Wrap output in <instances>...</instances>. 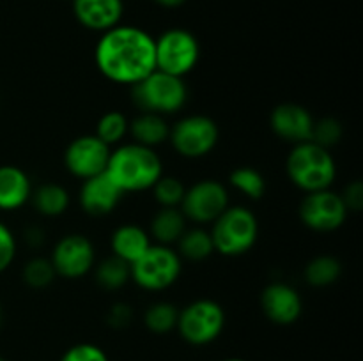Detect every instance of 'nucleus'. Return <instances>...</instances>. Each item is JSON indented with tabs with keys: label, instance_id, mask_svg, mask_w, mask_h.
I'll use <instances>...</instances> for the list:
<instances>
[{
	"label": "nucleus",
	"instance_id": "obj_1",
	"mask_svg": "<svg viewBox=\"0 0 363 361\" xmlns=\"http://www.w3.org/2000/svg\"><path fill=\"white\" fill-rule=\"evenodd\" d=\"M94 59L98 69L110 81L135 85L156 69L155 39L142 28L117 25L103 32Z\"/></svg>",
	"mask_w": 363,
	"mask_h": 361
},
{
	"label": "nucleus",
	"instance_id": "obj_32",
	"mask_svg": "<svg viewBox=\"0 0 363 361\" xmlns=\"http://www.w3.org/2000/svg\"><path fill=\"white\" fill-rule=\"evenodd\" d=\"M60 361H108V356L94 343H77L62 354Z\"/></svg>",
	"mask_w": 363,
	"mask_h": 361
},
{
	"label": "nucleus",
	"instance_id": "obj_17",
	"mask_svg": "<svg viewBox=\"0 0 363 361\" xmlns=\"http://www.w3.org/2000/svg\"><path fill=\"white\" fill-rule=\"evenodd\" d=\"M77 20L85 28L106 32L117 27L123 18V0H73Z\"/></svg>",
	"mask_w": 363,
	"mask_h": 361
},
{
	"label": "nucleus",
	"instance_id": "obj_21",
	"mask_svg": "<svg viewBox=\"0 0 363 361\" xmlns=\"http://www.w3.org/2000/svg\"><path fill=\"white\" fill-rule=\"evenodd\" d=\"M186 230V216L177 207H163L152 218L151 234L158 244H170L179 241Z\"/></svg>",
	"mask_w": 363,
	"mask_h": 361
},
{
	"label": "nucleus",
	"instance_id": "obj_5",
	"mask_svg": "<svg viewBox=\"0 0 363 361\" xmlns=\"http://www.w3.org/2000/svg\"><path fill=\"white\" fill-rule=\"evenodd\" d=\"M188 91L183 78L155 69L133 85V99L142 112L167 115L183 108Z\"/></svg>",
	"mask_w": 363,
	"mask_h": 361
},
{
	"label": "nucleus",
	"instance_id": "obj_36",
	"mask_svg": "<svg viewBox=\"0 0 363 361\" xmlns=\"http://www.w3.org/2000/svg\"><path fill=\"white\" fill-rule=\"evenodd\" d=\"M155 2H158L160 6H165V7H177L181 6V4L186 2V0H155Z\"/></svg>",
	"mask_w": 363,
	"mask_h": 361
},
{
	"label": "nucleus",
	"instance_id": "obj_20",
	"mask_svg": "<svg viewBox=\"0 0 363 361\" xmlns=\"http://www.w3.org/2000/svg\"><path fill=\"white\" fill-rule=\"evenodd\" d=\"M128 131L133 134L135 144L145 145V147H155L163 144L169 138L170 130L167 126L163 115L158 113L142 112L137 119H133L128 126Z\"/></svg>",
	"mask_w": 363,
	"mask_h": 361
},
{
	"label": "nucleus",
	"instance_id": "obj_4",
	"mask_svg": "<svg viewBox=\"0 0 363 361\" xmlns=\"http://www.w3.org/2000/svg\"><path fill=\"white\" fill-rule=\"evenodd\" d=\"M211 239L215 251L225 257H238L252 250L259 236V223L247 207H227L213 222Z\"/></svg>",
	"mask_w": 363,
	"mask_h": 361
},
{
	"label": "nucleus",
	"instance_id": "obj_12",
	"mask_svg": "<svg viewBox=\"0 0 363 361\" xmlns=\"http://www.w3.org/2000/svg\"><path fill=\"white\" fill-rule=\"evenodd\" d=\"M110 145L99 140L96 134H84L78 137L67 145L64 161L67 170L80 179L99 176L106 172V165L110 159Z\"/></svg>",
	"mask_w": 363,
	"mask_h": 361
},
{
	"label": "nucleus",
	"instance_id": "obj_18",
	"mask_svg": "<svg viewBox=\"0 0 363 361\" xmlns=\"http://www.w3.org/2000/svg\"><path fill=\"white\" fill-rule=\"evenodd\" d=\"M32 186L28 176L14 165L0 166V209L14 211L30 198Z\"/></svg>",
	"mask_w": 363,
	"mask_h": 361
},
{
	"label": "nucleus",
	"instance_id": "obj_28",
	"mask_svg": "<svg viewBox=\"0 0 363 361\" xmlns=\"http://www.w3.org/2000/svg\"><path fill=\"white\" fill-rule=\"evenodd\" d=\"M128 122L126 117L121 112H106L105 115L99 119L98 130H96V137L101 142H105L106 145H113L117 142H121L124 138V134L128 133Z\"/></svg>",
	"mask_w": 363,
	"mask_h": 361
},
{
	"label": "nucleus",
	"instance_id": "obj_33",
	"mask_svg": "<svg viewBox=\"0 0 363 361\" xmlns=\"http://www.w3.org/2000/svg\"><path fill=\"white\" fill-rule=\"evenodd\" d=\"M16 255V239L4 223H0V273L6 271Z\"/></svg>",
	"mask_w": 363,
	"mask_h": 361
},
{
	"label": "nucleus",
	"instance_id": "obj_25",
	"mask_svg": "<svg viewBox=\"0 0 363 361\" xmlns=\"http://www.w3.org/2000/svg\"><path fill=\"white\" fill-rule=\"evenodd\" d=\"M131 278V268L128 262L121 260L113 255L112 258H106L96 269V280L103 289L116 290L126 285L128 280Z\"/></svg>",
	"mask_w": 363,
	"mask_h": 361
},
{
	"label": "nucleus",
	"instance_id": "obj_31",
	"mask_svg": "<svg viewBox=\"0 0 363 361\" xmlns=\"http://www.w3.org/2000/svg\"><path fill=\"white\" fill-rule=\"evenodd\" d=\"M340 138H342V126H340L339 120L332 119V117L321 119L319 122L314 120V130H312L311 142H315L321 147L328 149L330 145H335Z\"/></svg>",
	"mask_w": 363,
	"mask_h": 361
},
{
	"label": "nucleus",
	"instance_id": "obj_27",
	"mask_svg": "<svg viewBox=\"0 0 363 361\" xmlns=\"http://www.w3.org/2000/svg\"><path fill=\"white\" fill-rule=\"evenodd\" d=\"M230 184L248 198H261L266 191V180L259 170L252 166H240L230 173Z\"/></svg>",
	"mask_w": 363,
	"mask_h": 361
},
{
	"label": "nucleus",
	"instance_id": "obj_6",
	"mask_svg": "<svg viewBox=\"0 0 363 361\" xmlns=\"http://www.w3.org/2000/svg\"><path fill=\"white\" fill-rule=\"evenodd\" d=\"M156 69L183 78L199 62L201 46L197 38L184 28H170L155 39Z\"/></svg>",
	"mask_w": 363,
	"mask_h": 361
},
{
	"label": "nucleus",
	"instance_id": "obj_19",
	"mask_svg": "<svg viewBox=\"0 0 363 361\" xmlns=\"http://www.w3.org/2000/svg\"><path fill=\"white\" fill-rule=\"evenodd\" d=\"M151 246L149 234L137 225H123L113 232L112 250L121 260L133 264L137 262Z\"/></svg>",
	"mask_w": 363,
	"mask_h": 361
},
{
	"label": "nucleus",
	"instance_id": "obj_14",
	"mask_svg": "<svg viewBox=\"0 0 363 361\" xmlns=\"http://www.w3.org/2000/svg\"><path fill=\"white\" fill-rule=\"evenodd\" d=\"M261 306L266 317L280 326L293 324L300 319L303 303L294 287L287 283L275 282L269 283L261 296Z\"/></svg>",
	"mask_w": 363,
	"mask_h": 361
},
{
	"label": "nucleus",
	"instance_id": "obj_7",
	"mask_svg": "<svg viewBox=\"0 0 363 361\" xmlns=\"http://www.w3.org/2000/svg\"><path fill=\"white\" fill-rule=\"evenodd\" d=\"M131 278L145 290L169 289L181 275V258L167 244H151L149 250L130 265Z\"/></svg>",
	"mask_w": 363,
	"mask_h": 361
},
{
	"label": "nucleus",
	"instance_id": "obj_23",
	"mask_svg": "<svg viewBox=\"0 0 363 361\" xmlns=\"http://www.w3.org/2000/svg\"><path fill=\"white\" fill-rule=\"evenodd\" d=\"M342 265L335 257L319 255L308 262L305 269V278L312 287H328L340 278Z\"/></svg>",
	"mask_w": 363,
	"mask_h": 361
},
{
	"label": "nucleus",
	"instance_id": "obj_16",
	"mask_svg": "<svg viewBox=\"0 0 363 361\" xmlns=\"http://www.w3.org/2000/svg\"><path fill=\"white\" fill-rule=\"evenodd\" d=\"M123 195L121 188L110 179L108 173L103 172L84 180L80 190V204L89 214L103 216L117 207Z\"/></svg>",
	"mask_w": 363,
	"mask_h": 361
},
{
	"label": "nucleus",
	"instance_id": "obj_22",
	"mask_svg": "<svg viewBox=\"0 0 363 361\" xmlns=\"http://www.w3.org/2000/svg\"><path fill=\"white\" fill-rule=\"evenodd\" d=\"M30 197H34L35 209L45 216L62 214L69 205V195H67L66 188H62L60 184H41Z\"/></svg>",
	"mask_w": 363,
	"mask_h": 361
},
{
	"label": "nucleus",
	"instance_id": "obj_26",
	"mask_svg": "<svg viewBox=\"0 0 363 361\" xmlns=\"http://www.w3.org/2000/svg\"><path fill=\"white\" fill-rule=\"evenodd\" d=\"M177 317H179V311H177V308L172 303L160 301V303L151 304L147 308L144 315V322L147 329H151L152 333L163 335V333H169L176 328Z\"/></svg>",
	"mask_w": 363,
	"mask_h": 361
},
{
	"label": "nucleus",
	"instance_id": "obj_2",
	"mask_svg": "<svg viewBox=\"0 0 363 361\" xmlns=\"http://www.w3.org/2000/svg\"><path fill=\"white\" fill-rule=\"evenodd\" d=\"M106 173L123 193L144 191L155 186L156 180L163 176L162 159L151 147L126 144L110 152Z\"/></svg>",
	"mask_w": 363,
	"mask_h": 361
},
{
	"label": "nucleus",
	"instance_id": "obj_29",
	"mask_svg": "<svg viewBox=\"0 0 363 361\" xmlns=\"http://www.w3.org/2000/svg\"><path fill=\"white\" fill-rule=\"evenodd\" d=\"M155 190V197L163 207H177L183 202L184 191L186 188L183 186L179 179L172 176H162L152 186Z\"/></svg>",
	"mask_w": 363,
	"mask_h": 361
},
{
	"label": "nucleus",
	"instance_id": "obj_38",
	"mask_svg": "<svg viewBox=\"0 0 363 361\" xmlns=\"http://www.w3.org/2000/svg\"><path fill=\"white\" fill-rule=\"evenodd\" d=\"M0 361H6V360H4V357H2V356H0Z\"/></svg>",
	"mask_w": 363,
	"mask_h": 361
},
{
	"label": "nucleus",
	"instance_id": "obj_37",
	"mask_svg": "<svg viewBox=\"0 0 363 361\" xmlns=\"http://www.w3.org/2000/svg\"><path fill=\"white\" fill-rule=\"evenodd\" d=\"M223 361H245V360H241V357H229V360H223Z\"/></svg>",
	"mask_w": 363,
	"mask_h": 361
},
{
	"label": "nucleus",
	"instance_id": "obj_11",
	"mask_svg": "<svg viewBox=\"0 0 363 361\" xmlns=\"http://www.w3.org/2000/svg\"><path fill=\"white\" fill-rule=\"evenodd\" d=\"M181 205L186 218L197 223H209L229 207V195L218 180L206 179L184 191Z\"/></svg>",
	"mask_w": 363,
	"mask_h": 361
},
{
	"label": "nucleus",
	"instance_id": "obj_13",
	"mask_svg": "<svg viewBox=\"0 0 363 361\" xmlns=\"http://www.w3.org/2000/svg\"><path fill=\"white\" fill-rule=\"evenodd\" d=\"M52 264L57 275L66 278H82L94 265V246L85 236L71 234L55 244Z\"/></svg>",
	"mask_w": 363,
	"mask_h": 361
},
{
	"label": "nucleus",
	"instance_id": "obj_24",
	"mask_svg": "<svg viewBox=\"0 0 363 361\" xmlns=\"http://www.w3.org/2000/svg\"><path fill=\"white\" fill-rule=\"evenodd\" d=\"M179 251L190 260H204L215 251L211 234L202 229L184 230L179 237Z\"/></svg>",
	"mask_w": 363,
	"mask_h": 361
},
{
	"label": "nucleus",
	"instance_id": "obj_8",
	"mask_svg": "<svg viewBox=\"0 0 363 361\" xmlns=\"http://www.w3.org/2000/svg\"><path fill=\"white\" fill-rule=\"evenodd\" d=\"M225 326V311L216 301L199 299L179 311L177 326L181 336L191 345H206L220 336Z\"/></svg>",
	"mask_w": 363,
	"mask_h": 361
},
{
	"label": "nucleus",
	"instance_id": "obj_9",
	"mask_svg": "<svg viewBox=\"0 0 363 361\" xmlns=\"http://www.w3.org/2000/svg\"><path fill=\"white\" fill-rule=\"evenodd\" d=\"M174 149L184 158H202L215 149L220 131L213 119L206 115H190L181 119L170 130Z\"/></svg>",
	"mask_w": 363,
	"mask_h": 361
},
{
	"label": "nucleus",
	"instance_id": "obj_15",
	"mask_svg": "<svg viewBox=\"0 0 363 361\" xmlns=\"http://www.w3.org/2000/svg\"><path fill=\"white\" fill-rule=\"evenodd\" d=\"M272 130L280 138L293 144H303L312 140L314 119L307 108L294 103H284L272 112Z\"/></svg>",
	"mask_w": 363,
	"mask_h": 361
},
{
	"label": "nucleus",
	"instance_id": "obj_34",
	"mask_svg": "<svg viewBox=\"0 0 363 361\" xmlns=\"http://www.w3.org/2000/svg\"><path fill=\"white\" fill-rule=\"evenodd\" d=\"M342 200L346 204L347 211H360L363 207V184L360 180H354L353 184L346 188Z\"/></svg>",
	"mask_w": 363,
	"mask_h": 361
},
{
	"label": "nucleus",
	"instance_id": "obj_3",
	"mask_svg": "<svg viewBox=\"0 0 363 361\" xmlns=\"http://www.w3.org/2000/svg\"><path fill=\"white\" fill-rule=\"evenodd\" d=\"M286 166L289 179L307 193L328 190L337 176L335 159L332 158L328 149L321 147L315 142L294 145Z\"/></svg>",
	"mask_w": 363,
	"mask_h": 361
},
{
	"label": "nucleus",
	"instance_id": "obj_10",
	"mask_svg": "<svg viewBox=\"0 0 363 361\" xmlns=\"http://www.w3.org/2000/svg\"><path fill=\"white\" fill-rule=\"evenodd\" d=\"M347 207L342 195L328 190L307 193L300 205V218L308 229L318 232H332L346 222Z\"/></svg>",
	"mask_w": 363,
	"mask_h": 361
},
{
	"label": "nucleus",
	"instance_id": "obj_35",
	"mask_svg": "<svg viewBox=\"0 0 363 361\" xmlns=\"http://www.w3.org/2000/svg\"><path fill=\"white\" fill-rule=\"evenodd\" d=\"M131 321V308L124 303H117L108 311V324L113 328H124Z\"/></svg>",
	"mask_w": 363,
	"mask_h": 361
},
{
	"label": "nucleus",
	"instance_id": "obj_30",
	"mask_svg": "<svg viewBox=\"0 0 363 361\" xmlns=\"http://www.w3.org/2000/svg\"><path fill=\"white\" fill-rule=\"evenodd\" d=\"M55 268H53L52 260L46 258H32L27 262L23 268V280L27 285L34 287V289H45L55 278Z\"/></svg>",
	"mask_w": 363,
	"mask_h": 361
}]
</instances>
